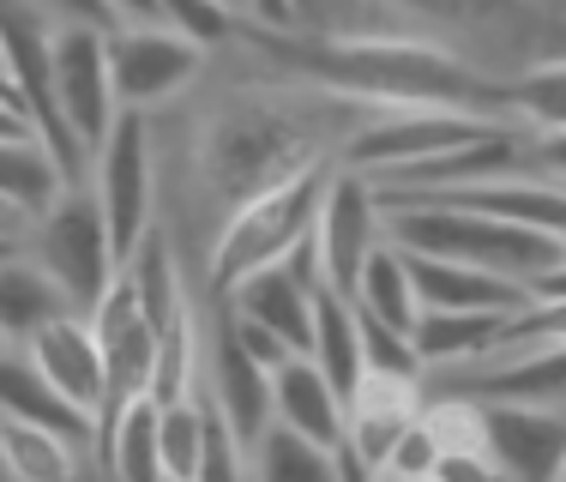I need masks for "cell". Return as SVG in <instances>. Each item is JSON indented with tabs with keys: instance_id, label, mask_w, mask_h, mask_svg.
Wrapping results in <instances>:
<instances>
[{
	"instance_id": "obj_10",
	"label": "cell",
	"mask_w": 566,
	"mask_h": 482,
	"mask_svg": "<svg viewBox=\"0 0 566 482\" xmlns=\"http://www.w3.org/2000/svg\"><path fill=\"white\" fill-rule=\"evenodd\" d=\"M109 66H115V97L120 109H157V103L181 97L206 66V49L193 36L157 24H120L109 31Z\"/></svg>"
},
{
	"instance_id": "obj_7",
	"label": "cell",
	"mask_w": 566,
	"mask_h": 482,
	"mask_svg": "<svg viewBox=\"0 0 566 482\" xmlns=\"http://www.w3.org/2000/svg\"><path fill=\"white\" fill-rule=\"evenodd\" d=\"M501 115H476V109H380L374 120L344 133V157L338 164L361 169V176H398V169L422 164V157L447 151L458 139H476L482 127H494Z\"/></svg>"
},
{
	"instance_id": "obj_26",
	"label": "cell",
	"mask_w": 566,
	"mask_h": 482,
	"mask_svg": "<svg viewBox=\"0 0 566 482\" xmlns=\"http://www.w3.org/2000/svg\"><path fill=\"white\" fill-rule=\"evenodd\" d=\"M476 398H536V405H560L566 410V338L560 344H531L512 362H501L494 374L470 380Z\"/></svg>"
},
{
	"instance_id": "obj_3",
	"label": "cell",
	"mask_w": 566,
	"mask_h": 482,
	"mask_svg": "<svg viewBox=\"0 0 566 482\" xmlns=\"http://www.w3.org/2000/svg\"><path fill=\"white\" fill-rule=\"evenodd\" d=\"M386 235L410 253H447V260L506 272L518 284H531L536 272L566 260V241L555 230L464 206V199H398V206H386Z\"/></svg>"
},
{
	"instance_id": "obj_46",
	"label": "cell",
	"mask_w": 566,
	"mask_h": 482,
	"mask_svg": "<svg viewBox=\"0 0 566 482\" xmlns=\"http://www.w3.org/2000/svg\"><path fill=\"white\" fill-rule=\"evenodd\" d=\"M560 482H566V471H560Z\"/></svg>"
},
{
	"instance_id": "obj_11",
	"label": "cell",
	"mask_w": 566,
	"mask_h": 482,
	"mask_svg": "<svg viewBox=\"0 0 566 482\" xmlns=\"http://www.w3.org/2000/svg\"><path fill=\"white\" fill-rule=\"evenodd\" d=\"M55 91L61 109L73 120V133L85 139V151L97 157V145L109 139L120 97H115V66H109V31L103 24H55Z\"/></svg>"
},
{
	"instance_id": "obj_9",
	"label": "cell",
	"mask_w": 566,
	"mask_h": 482,
	"mask_svg": "<svg viewBox=\"0 0 566 482\" xmlns=\"http://www.w3.org/2000/svg\"><path fill=\"white\" fill-rule=\"evenodd\" d=\"M314 235H319V277H326L319 290H338V296L356 302L361 265H368V253L386 241V206H380V193H374V181L361 176V169L338 164Z\"/></svg>"
},
{
	"instance_id": "obj_32",
	"label": "cell",
	"mask_w": 566,
	"mask_h": 482,
	"mask_svg": "<svg viewBox=\"0 0 566 482\" xmlns=\"http://www.w3.org/2000/svg\"><path fill=\"white\" fill-rule=\"evenodd\" d=\"M512 109L531 120L536 133L548 127H566V61H548V66H531L524 78H512Z\"/></svg>"
},
{
	"instance_id": "obj_23",
	"label": "cell",
	"mask_w": 566,
	"mask_h": 482,
	"mask_svg": "<svg viewBox=\"0 0 566 482\" xmlns=\"http://www.w3.org/2000/svg\"><path fill=\"white\" fill-rule=\"evenodd\" d=\"M97 471L115 476H164V405L151 392L133 398L120 417L97 434Z\"/></svg>"
},
{
	"instance_id": "obj_25",
	"label": "cell",
	"mask_w": 566,
	"mask_h": 482,
	"mask_svg": "<svg viewBox=\"0 0 566 482\" xmlns=\"http://www.w3.org/2000/svg\"><path fill=\"white\" fill-rule=\"evenodd\" d=\"M356 307L374 319H386V326L410 332L416 338V319H422V290H416L410 277V260H403V248L392 235L380 241V248L368 253V265H361V284H356Z\"/></svg>"
},
{
	"instance_id": "obj_6",
	"label": "cell",
	"mask_w": 566,
	"mask_h": 482,
	"mask_svg": "<svg viewBox=\"0 0 566 482\" xmlns=\"http://www.w3.org/2000/svg\"><path fill=\"white\" fill-rule=\"evenodd\" d=\"M91 326H97L103 362H109V386H103V405H97V434H103V428H109L133 398L151 392V380H157V319H151V307H145L127 265H120L115 284L103 290V302L91 307Z\"/></svg>"
},
{
	"instance_id": "obj_43",
	"label": "cell",
	"mask_w": 566,
	"mask_h": 482,
	"mask_svg": "<svg viewBox=\"0 0 566 482\" xmlns=\"http://www.w3.org/2000/svg\"><path fill=\"white\" fill-rule=\"evenodd\" d=\"M0 91H12V78H7V66H0ZM12 97H19V91H12ZM24 120H31V115H24Z\"/></svg>"
},
{
	"instance_id": "obj_44",
	"label": "cell",
	"mask_w": 566,
	"mask_h": 482,
	"mask_svg": "<svg viewBox=\"0 0 566 482\" xmlns=\"http://www.w3.org/2000/svg\"><path fill=\"white\" fill-rule=\"evenodd\" d=\"M223 7H235V12H248V0H223Z\"/></svg>"
},
{
	"instance_id": "obj_28",
	"label": "cell",
	"mask_w": 566,
	"mask_h": 482,
	"mask_svg": "<svg viewBox=\"0 0 566 482\" xmlns=\"http://www.w3.org/2000/svg\"><path fill=\"white\" fill-rule=\"evenodd\" d=\"M248 471L272 476V482H332L338 471V447H319V440L295 434L290 422H272L260 440L248 447Z\"/></svg>"
},
{
	"instance_id": "obj_27",
	"label": "cell",
	"mask_w": 566,
	"mask_h": 482,
	"mask_svg": "<svg viewBox=\"0 0 566 482\" xmlns=\"http://www.w3.org/2000/svg\"><path fill=\"white\" fill-rule=\"evenodd\" d=\"M0 464L19 482H66L78 471V447L43 422L0 417Z\"/></svg>"
},
{
	"instance_id": "obj_47",
	"label": "cell",
	"mask_w": 566,
	"mask_h": 482,
	"mask_svg": "<svg viewBox=\"0 0 566 482\" xmlns=\"http://www.w3.org/2000/svg\"><path fill=\"white\" fill-rule=\"evenodd\" d=\"M302 7H307V0H302Z\"/></svg>"
},
{
	"instance_id": "obj_8",
	"label": "cell",
	"mask_w": 566,
	"mask_h": 482,
	"mask_svg": "<svg viewBox=\"0 0 566 482\" xmlns=\"http://www.w3.org/2000/svg\"><path fill=\"white\" fill-rule=\"evenodd\" d=\"M91 193H97L103 218H109L120 265L133 260L145 235H151V127L145 109H120L109 139L91 157Z\"/></svg>"
},
{
	"instance_id": "obj_17",
	"label": "cell",
	"mask_w": 566,
	"mask_h": 482,
	"mask_svg": "<svg viewBox=\"0 0 566 482\" xmlns=\"http://www.w3.org/2000/svg\"><path fill=\"white\" fill-rule=\"evenodd\" d=\"M0 417H24V422H43L66 434L78 452L97 447V417H91L85 405H73V398L61 392V386H49V374L36 368L24 350H0Z\"/></svg>"
},
{
	"instance_id": "obj_21",
	"label": "cell",
	"mask_w": 566,
	"mask_h": 482,
	"mask_svg": "<svg viewBox=\"0 0 566 482\" xmlns=\"http://www.w3.org/2000/svg\"><path fill=\"white\" fill-rule=\"evenodd\" d=\"M512 314H489V307H422L416 319V350L428 368H452V362H482L501 350V332Z\"/></svg>"
},
{
	"instance_id": "obj_18",
	"label": "cell",
	"mask_w": 566,
	"mask_h": 482,
	"mask_svg": "<svg viewBox=\"0 0 566 482\" xmlns=\"http://www.w3.org/2000/svg\"><path fill=\"white\" fill-rule=\"evenodd\" d=\"M314 284H302V277L290 272V260H272L260 265V272H248L235 290H229V307L248 319H260V326H272L283 344H290L295 356L314 350Z\"/></svg>"
},
{
	"instance_id": "obj_30",
	"label": "cell",
	"mask_w": 566,
	"mask_h": 482,
	"mask_svg": "<svg viewBox=\"0 0 566 482\" xmlns=\"http://www.w3.org/2000/svg\"><path fill=\"white\" fill-rule=\"evenodd\" d=\"M193 362H199V338H193V314H175L164 332H157V380H151V398L169 405V398H187L199 392L193 386Z\"/></svg>"
},
{
	"instance_id": "obj_31",
	"label": "cell",
	"mask_w": 566,
	"mask_h": 482,
	"mask_svg": "<svg viewBox=\"0 0 566 482\" xmlns=\"http://www.w3.org/2000/svg\"><path fill=\"white\" fill-rule=\"evenodd\" d=\"M422 422L434 428L440 452H489V410L476 392H452L422 405Z\"/></svg>"
},
{
	"instance_id": "obj_1",
	"label": "cell",
	"mask_w": 566,
	"mask_h": 482,
	"mask_svg": "<svg viewBox=\"0 0 566 482\" xmlns=\"http://www.w3.org/2000/svg\"><path fill=\"white\" fill-rule=\"evenodd\" d=\"M277 61L307 73V85L344 103H368V109H512V91L489 85L476 66H464L447 49L410 43V36H326V43L277 49Z\"/></svg>"
},
{
	"instance_id": "obj_34",
	"label": "cell",
	"mask_w": 566,
	"mask_h": 482,
	"mask_svg": "<svg viewBox=\"0 0 566 482\" xmlns=\"http://www.w3.org/2000/svg\"><path fill=\"white\" fill-rule=\"evenodd\" d=\"M560 338H566V302H531V307H518V314L506 319L501 350H494V356L531 350V344H560Z\"/></svg>"
},
{
	"instance_id": "obj_2",
	"label": "cell",
	"mask_w": 566,
	"mask_h": 482,
	"mask_svg": "<svg viewBox=\"0 0 566 482\" xmlns=\"http://www.w3.org/2000/svg\"><path fill=\"white\" fill-rule=\"evenodd\" d=\"M319 145H332V133L319 127L314 97H241L235 109H223L206 133V181L218 187L223 206L265 193L272 181L295 176L302 164L326 157Z\"/></svg>"
},
{
	"instance_id": "obj_4",
	"label": "cell",
	"mask_w": 566,
	"mask_h": 482,
	"mask_svg": "<svg viewBox=\"0 0 566 482\" xmlns=\"http://www.w3.org/2000/svg\"><path fill=\"white\" fill-rule=\"evenodd\" d=\"M332 176H338V164H332V157H314V164H302L295 176L272 181L265 193L229 206V223H223L218 248H211V284L229 296L248 272L283 260L302 235H314Z\"/></svg>"
},
{
	"instance_id": "obj_29",
	"label": "cell",
	"mask_w": 566,
	"mask_h": 482,
	"mask_svg": "<svg viewBox=\"0 0 566 482\" xmlns=\"http://www.w3.org/2000/svg\"><path fill=\"white\" fill-rule=\"evenodd\" d=\"M199 464H206V398L187 392L164 405V476L199 482Z\"/></svg>"
},
{
	"instance_id": "obj_19",
	"label": "cell",
	"mask_w": 566,
	"mask_h": 482,
	"mask_svg": "<svg viewBox=\"0 0 566 482\" xmlns=\"http://www.w3.org/2000/svg\"><path fill=\"white\" fill-rule=\"evenodd\" d=\"M272 410L277 422H290L295 434L319 440V447H338L349 428V398L326 380L314 356H290L272 368Z\"/></svg>"
},
{
	"instance_id": "obj_14",
	"label": "cell",
	"mask_w": 566,
	"mask_h": 482,
	"mask_svg": "<svg viewBox=\"0 0 566 482\" xmlns=\"http://www.w3.org/2000/svg\"><path fill=\"white\" fill-rule=\"evenodd\" d=\"M24 356L49 374V386H61L73 405H85L91 417H97L103 386H109V362H103V338H97L85 307H66V314H55L36 338H24Z\"/></svg>"
},
{
	"instance_id": "obj_35",
	"label": "cell",
	"mask_w": 566,
	"mask_h": 482,
	"mask_svg": "<svg viewBox=\"0 0 566 482\" xmlns=\"http://www.w3.org/2000/svg\"><path fill=\"white\" fill-rule=\"evenodd\" d=\"M434 464H440V440H434V428L416 417V422L398 434V447L386 452L380 476H403V482H410V476H434Z\"/></svg>"
},
{
	"instance_id": "obj_16",
	"label": "cell",
	"mask_w": 566,
	"mask_h": 482,
	"mask_svg": "<svg viewBox=\"0 0 566 482\" xmlns=\"http://www.w3.org/2000/svg\"><path fill=\"white\" fill-rule=\"evenodd\" d=\"M410 277L422 290V307H489V314H518L531 307V284L506 272H489V265H470V260H447V253H410Z\"/></svg>"
},
{
	"instance_id": "obj_36",
	"label": "cell",
	"mask_w": 566,
	"mask_h": 482,
	"mask_svg": "<svg viewBox=\"0 0 566 482\" xmlns=\"http://www.w3.org/2000/svg\"><path fill=\"white\" fill-rule=\"evenodd\" d=\"M398 7L422 12V19H447V24H476V19H501L512 0H398Z\"/></svg>"
},
{
	"instance_id": "obj_24",
	"label": "cell",
	"mask_w": 566,
	"mask_h": 482,
	"mask_svg": "<svg viewBox=\"0 0 566 482\" xmlns=\"http://www.w3.org/2000/svg\"><path fill=\"white\" fill-rule=\"evenodd\" d=\"M66 307H73L66 290L36 260H24V253H7V260H0V332H7L12 344L36 338V332L55 314H66Z\"/></svg>"
},
{
	"instance_id": "obj_20",
	"label": "cell",
	"mask_w": 566,
	"mask_h": 482,
	"mask_svg": "<svg viewBox=\"0 0 566 482\" xmlns=\"http://www.w3.org/2000/svg\"><path fill=\"white\" fill-rule=\"evenodd\" d=\"M66 169H61V157L49 151L36 133H7L0 139V206L12 211V218H43L49 206L66 193Z\"/></svg>"
},
{
	"instance_id": "obj_38",
	"label": "cell",
	"mask_w": 566,
	"mask_h": 482,
	"mask_svg": "<svg viewBox=\"0 0 566 482\" xmlns=\"http://www.w3.org/2000/svg\"><path fill=\"white\" fill-rule=\"evenodd\" d=\"M36 7L49 12L55 24H66V19H78V24H103V31H115V7L109 0H36Z\"/></svg>"
},
{
	"instance_id": "obj_40",
	"label": "cell",
	"mask_w": 566,
	"mask_h": 482,
	"mask_svg": "<svg viewBox=\"0 0 566 482\" xmlns=\"http://www.w3.org/2000/svg\"><path fill=\"white\" fill-rule=\"evenodd\" d=\"M253 24H265V31H295V19H302V0H248Z\"/></svg>"
},
{
	"instance_id": "obj_5",
	"label": "cell",
	"mask_w": 566,
	"mask_h": 482,
	"mask_svg": "<svg viewBox=\"0 0 566 482\" xmlns=\"http://www.w3.org/2000/svg\"><path fill=\"white\" fill-rule=\"evenodd\" d=\"M36 265L66 290L73 307H97L103 290L115 284L120 272V253H115V235H109V218H103L97 193L85 187H66L55 206L36 218Z\"/></svg>"
},
{
	"instance_id": "obj_45",
	"label": "cell",
	"mask_w": 566,
	"mask_h": 482,
	"mask_svg": "<svg viewBox=\"0 0 566 482\" xmlns=\"http://www.w3.org/2000/svg\"><path fill=\"white\" fill-rule=\"evenodd\" d=\"M7 344H12V338H7V332H0V350H7Z\"/></svg>"
},
{
	"instance_id": "obj_15",
	"label": "cell",
	"mask_w": 566,
	"mask_h": 482,
	"mask_svg": "<svg viewBox=\"0 0 566 482\" xmlns=\"http://www.w3.org/2000/svg\"><path fill=\"white\" fill-rule=\"evenodd\" d=\"M211 398L223 405V417L235 422V434L248 440V447L277 422V410H272V368H265V362L235 338L229 314H223L218 338H211Z\"/></svg>"
},
{
	"instance_id": "obj_39",
	"label": "cell",
	"mask_w": 566,
	"mask_h": 482,
	"mask_svg": "<svg viewBox=\"0 0 566 482\" xmlns=\"http://www.w3.org/2000/svg\"><path fill=\"white\" fill-rule=\"evenodd\" d=\"M531 169H543L548 181H566V127H548L531 139Z\"/></svg>"
},
{
	"instance_id": "obj_33",
	"label": "cell",
	"mask_w": 566,
	"mask_h": 482,
	"mask_svg": "<svg viewBox=\"0 0 566 482\" xmlns=\"http://www.w3.org/2000/svg\"><path fill=\"white\" fill-rule=\"evenodd\" d=\"M157 19L193 36L199 49H223L235 36V7H223V0H157Z\"/></svg>"
},
{
	"instance_id": "obj_22",
	"label": "cell",
	"mask_w": 566,
	"mask_h": 482,
	"mask_svg": "<svg viewBox=\"0 0 566 482\" xmlns=\"http://www.w3.org/2000/svg\"><path fill=\"white\" fill-rule=\"evenodd\" d=\"M326 368V380L349 398L361 380H368V344H361V307L338 296V290H319L314 296V350H307Z\"/></svg>"
},
{
	"instance_id": "obj_12",
	"label": "cell",
	"mask_w": 566,
	"mask_h": 482,
	"mask_svg": "<svg viewBox=\"0 0 566 482\" xmlns=\"http://www.w3.org/2000/svg\"><path fill=\"white\" fill-rule=\"evenodd\" d=\"M489 410V452L501 476L548 482L566 471V410L536 398H482Z\"/></svg>"
},
{
	"instance_id": "obj_41",
	"label": "cell",
	"mask_w": 566,
	"mask_h": 482,
	"mask_svg": "<svg viewBox=\"0 0 566 482\" xmlns=\"http://www.w3.org/2000/svg\"><path fill=\"white\" fill-rule=\"evenodd\" d=\"M531 302H566V260L531 277Z\"/></svg>"
},
{
	"instance_id": "obj_42",
	"label": "cell",
	"mask_w": 566,
	"mask_h": 482,
	"mask_svg": "<svg viewBox=\"0 0 566 482\" xmlns=\"http://www.w3.org/2000/svg\"><path fill=\"white\" fill-rule=\"evenodd\" d=\"M120 24H157V0H109Z\"/></svg>"
},
{
	"instance_id": "obj_13",
	"label": "cell",
	"mask_w": 566,
	"mask_h": 482,
	"mask_svg": "<svg viewBox=\"0 0 566 482\" xmlns=\"http://www.w3.org/2000/svg\"><path fill=\"white\" fill-rule=\"evenodd\" d=\"M422 417V398L416 380L398 374H368V380L349 392V428L338 440V471L344 476H380L386 452L398 447V434Z\"/></svg>"
},
{
	"instance_id": "obj_37",
	"label": "cell",
	"mask_w": 566,
	"mask_h": 482,
	"mask_svg": "<svg viewBox=\"0 0 566 482\" xmlns=\"http://www.w3.org/2000/svg\"><path fill=\"white\" fill-rule=\"evenodd\" d=\"M229 326H235V338H241V344H248V350H253V356H260V362H265V368H277V362H290V356H295V350H290V344H283V338H277V332H272V326H260V319H248V314H235V307H229Z\"/></svg>"
}]
</instances>
